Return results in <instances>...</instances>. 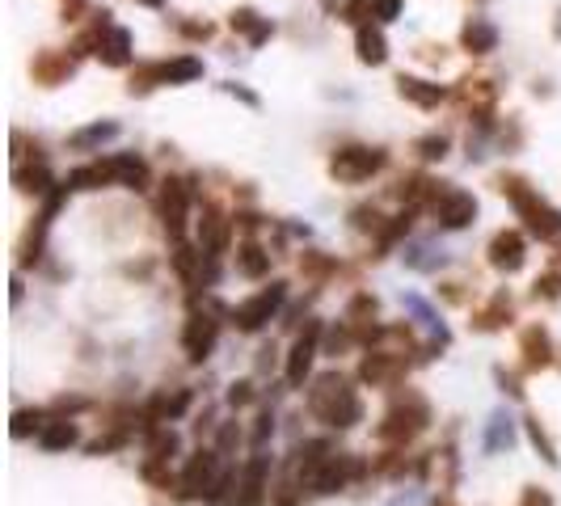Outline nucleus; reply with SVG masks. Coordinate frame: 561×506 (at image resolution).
<instances>
[{"label": "nucleus", "mask_w": 561, "mask_h": 506, "mask_svg": "<svg viewBox=\"0 0 561 506\" xmlns=\"http://www.w3.org/2000/svg\"><path fill=\"white\" fill-rule=\"evenodd\" d=\"M224 93H232V98H241L245 106H258V93H249V89H241V85H237V80H228V85H224Z\"/></svg>", "instance_id": "50"}, {"label": "nucleus", "mask_w": 561, "mask_h": 506, "mask_svg": "<svg viewBox=\"0 0 561 506\" xmlns=\"http://www.w3.org/2000/svg\"><path fill=\"white\" fill-rule=\"evenodd\" d=\"M156 211H161V224H165L169 241H182V232H186V216H190V186L182 182V177H165V182H161Z\"/></svg>", "instance_id": "6"}, {"label": "nucleus", "mask_w": 561, "mask_h": 506, "mask_svg": "<svg viewBox=\"0 0 561 506\" xmlns=\"http://www.w3.org/2000/svg\"><path fill=\"white\" fill-rule=\"evenodd\" d=\"M106 165H111V182H114V186H127V190H143V186H148V165H143L140 156L119 153V156H111Z\"/></svg>", "instance_id": "23"}, {"label": "nucleus", "mask_w": 561, "mask_h": 506, "mask_svg": "<svg viewBox=\"0 0 561 506\" xmlns=\"http://www.w3.org/2000/svg\"><path fill=\"white\" fill-rule=\"evenodd\" d=\"M448 148H451V140H448V135H439V132H430V135H422V140H414V153H418L422 161H443V156H448Z\"/></svg>", "instance_id": "34"}, {"label": "nucleus", "mask_w": 561, "mask_h": 506, "mask_svg": "<svg viewBox=\"0 0 561 506\" xmlns=\"http://www.w3.org/2000/svg\"><path fill=\"white\" fill-rule=\"evenodd\" d=\"M490 266H494L498 275H515V270H524V262H528V241H524V232L515 228H503L490 237Z\"/></svg>", "instance_id": "10"}, {"label": "nucleus", "mask_w": 561, "mask_h": 506, "mask_svg": "<svg viewBox=\"0 0 561 506\" xmlns=\"http://www.w3.org/2000/svg\"><path fill=\"white\" fill-rule=\"evenodd\" d=\"M203 77V59L198 56H177L169 64H161V85H190Z\"/></svg>", "instance_id": "27"}, {"label": "nucleus", "mask_w": 561, "mask_h": 506, "mask_svg": "<svg viewBox=\"0 0 561 506\" xmlns=\"http://www.w3.org/2000/svg\"><path fill=\"white\" fill-rule=\"evenodd\" d=\"M135 5H143V9H165V0H135Z\"/></svg>", "instance_id": "53"}, {"label": "nucleus", "mask_w": 561, "mask_h": 506, "mask_svg": "<svg viewBox=\"0 0 561 506\" xmlns=\"http://www.w3.org/2000/svg\"><path fill=\"white\" fill-rule=\"evenodd\" d=\"M401 375H406V359L393 351H380V346H372L364 354V364H359V380L372 388H393Z\"/></svg>", "instance_id": "11"}, {"label": "nucleus", "mask_w": 561, "mask_h": 506, "mask_svg": "<svg viewBox=\"0 0 561 506\" xmlns=\"http://www.w3.org/2000/svg\"><path fill=\"white\" fill-rule=\"evenodd\" d=\"M64 186L68 190H101V186H114V182H111V165H106V161H98V165L72 169Z\"/></svg>", "instance_id": "28"}, {"label": "nucleus", "mask_w": 561, "mask_h": 506, "mask_svg": "<svg viewBox=\"0 0 561 506\" xmlns=\"http://www.w3.org/2000/svg\"><path fill=\"white\" fill-rule=\"evenodd\" d=\"M430 211H435V220L443 224V228H469V224L477 220V198L469 195V190H456V186H448V190H439V198L430 203Z\"/></svg>", "instance_id": "9"}, {"label": "nucleus", "mask_w": 561, "mask_h": 506, "mask_svg": "<svg viewBox=\"0 0 561 506\" xmlns=\"http://www.w3.org/2000/svg\"><path fill=\"white\" fill-rule=\"evenodd\" d=\"M283 300H287V283H270L266 291H258V296L241 300V304H237V309H232L228 317H232V325H237L241 333H258V330L266 325V321H270V317L279 312V304H283Z\"/></svg>", "instance_id": "5"}, {"label": "nucleus", "mask_w": 561, "mask_h": 506, "mask_svg": "<svg viewBox=\"0 0 561 506\" xmlns=\"http://www.w3.org/2000/svg\"><path fill=\"white\" fill-rule=\"evenodd\" d=\"M511 443H515V422L498 409L490 427H485V451H511Z\"/></svg>", "instance_id": "32"}, {"label": "nucleus", "mask_w": 561, "mask_h": 506, "mask_svg": "<svg viewBox=\"0 0 561 506\" xmlns=\"http://www.w3.org/2000/svg\"><path fill=\"white\" fill-rule=\"evenodd\" d=\"M228 237H232V220L216 203H207V207H203V220H198V249L207 253V258H220V253L228 249Z\"/></svg>", "instance_id": "13"}, {"label": "nucleus", "mask_w": 561, "mask_h": 506, "mask_svg": "<svg viewBox=\"0 0 561 506\" xmlns=\"http://www.w3.org/2000/svg\"><path fill=\"white\" fill-rule=\"evenodd\" d=\"M30 72H34V80L38 85H47V89H56V85H64L72 72H77V56H68V51H38L34 56V64H30Z\"/></svg>", "instance_id": "16"}, {"label": "nucleus", "mask_w": 561, "mask_h": 506, "mask_svg": "<svg viewBox=\"0 0 561 506\" xmlns=\"http://www.w3.org/2000/svg\"><path fill=\"white\" fill-rule=\"evenodd\" d=\"M406 262L414 266V270H435V266H443V253L435 258V249H430V245H418L414 253H406Z\"/></svg>", "instance_id": "43"}, {"label": "nucleus", "mask_w": 561, "mask_h": 506, "mask_svg": "<svg viewBox=\"0 0 561 506\" xmlns=\"http://www.w3.org/2000/svg\"><path fill=\"white\" fill-rule=\"evenodd\" d=\"M355 342H359V338H355V330L346 325V321H342V325H333V330L325 333V354H333V359H338V354L351 351Z\"/></svg>", "instance_id": "35"}, {"label": "nucleus", "mask_w": 561, "mask_h": 506, "mask_svg": "<svg viewBox=\"0 0 561 506\" xmlns=\"http://www.w3.org/2000/svg\"><path fill=\"white\" fill-rule=\"evenodd\" d=\"M355 56H359V64L367 68H380L388 59V43H385V34H380V26H359L355 30Z\"/></svg>", "instance_id": "22"}, {"label": "nucleus", "mask_w": 561, "mask_h": 506, "mask_svg": "<svg viewBox=\"0 0 561 506\" xmlns=\"http://www.w3.org/2000/svg\"><path fill=\"white\" fill-rule=\"evenodd\" d=\"M494 380L498 385H503V393L506 396H524V388H519V380L511 372H506V367H494Z\"/></svg>", "instance_id": "47"}, {"label": "nucleus", "mask_w": 561, "mask_h": 506, "mask_svg": "<svg viewBox=\"0 0 561 506\" xmlns=\"http://www.w3.org/2000/svg\"><path fill=\"white\" fill-rule=\"evenodd\" d=\"M557 34H561V9H557Z\"/></svg>", "instance_id": "55"}, {"label": "nucleus", "mask_w": 561, "mask_h": 506, "mask_svg": "<svg viewBox=\"0 0 561 506\" xmlns=\"http://www.w3.org/2000/svg\"><path fill=\"white\" fill-rule=\"evenodd\" d=\"M59 9H64V22H77L85 13V0H59Z\"/></svg>", "instance_id": "51"}, {"label": "nucleus", "mask_w": 561, "mask_h": 506, "mask_svg": "<svg viewBox=\"0 0 561 506\" xmlns=\"http://www.w3.org/2000/svg\"><path fill=\"white\" fill-rule=\"evenodd\" d=\"M351 220H355V228H359V232H380V228H385V224H380V211H376V207H355Z\"/></svg>", "instance_id": "44"}, {"label": "nucleus", "mask_w": 561, "mask_h": 506, "mask_svg": "<svg viewBox=\"0 0 561 506\" xmlns=\"http://www.w3.org/2000/svg\"><path fill=\"white\" fill-rule=\"evenodd\" d=\"M397 93L406 101H414V106H422V111H435L439 101H448V89L435 85V80H422V77H397Z\"/></svg>", "instance_id": "18"}, {"label": "nucleus", "mask_w": 561, "mask_h": 506, "mask_svg": "<svg viewBox=\"0 0 561 506\" xmlns=\"http://www.w3.org/2000/svg\"><path fill=\"white\" fill-rule=\"evenodd\" d=\"M43 409H17L13 414V439H26L30 430H43Z\"/></svg>", "instance_id": "36"}, {"label": "nucleus", "mask_w": 561, "mask_h": 506, "mask_svg": "<svg viewBox=\"0 0 561 506\" xmlns=\"http://www.w3.org/2000/svg\"><path fill=\"white\" fill-rule=\"evenodd\" d=\"M553 270H561V241H557V253H553Z\"/></svg>", "instance_id": "54"}, {"label": "nucleus", "mask_w": 561, "mask_h": 506, "mask_svg": "<svg viewBox=\"0 0 561 506\" xmlns=\"http://www.w3.org/2000/svg\"><path fill=\"white\" fill-rule=\"evenodd\" d=\"M460 47L469 56H490V51H498V26L485 22V17H469L460 30Z\"/></svg>", "instance_id": "20"}, {"label": "nucleus", "mask_w": 561, "mask_h": 506, "mask_svg": "<svg viewBox=\"0 0 561 506\" xmlns=\"http://www.w3.org/2000/svg\"><path fill=\"white\" fill-rule=\"evenodd\" d=\"M156 85H161V64H140L132 72V85L127 89H132V93H148V89H156Z\"/></svg>", "instance_id": "39"}, {"label": "nucleus", "mask_w": 561, "mask_h": 506, "mask_svg": "<svg viewBox=\"0 0 561 506\" xmlns=\"http://www.w3.org/2000/svg\"><path fill=\"white\" fill-rule=\"evenodd\" d=\"M388 165L385 148H372V143H346L330 156V177L342 186H359V182H372L380 169Z\"/></svg>", "instance_id": "4"}, {"label": "nucleus", "mask_w": 561, "mask_h": 506, "mask_svg": "<svg viewBox=\"0 0 561 506\" xmlns=\"http://www.w3.org/2000/svg\"><path fill=\"white\" fill-rule=\"evenodd\" d=\"M494 186L511 198V207L519 211L524 228H528L536 241H557V237H561V211L553 207V203H545V198L532 190L528 177H524V174H498Z\"/></svg>", "instance_id": "2"}, {"label": "nucleus", "mask_w": 561, "mask_h": 506, "mask_svg": "<svg viewBox=\"0 0 561 506\" xmlns=\"http://www.w3.org/2000/svg\"><path fill=\"white\" fill-rule=\"evenodd\" d=\"M77 439H80V430L72 418H56L38 430V448L43 451H68V448H77Z\"/></svg>", "instance_id": "26"}, {"label": "nucleus", "mask_w": 561, "mask_h": 506, "mask_svg": "<svg viewBox=\"0 0 561 506\" xmlns=\"http://www.w3.org/2000/svg\"><path fill=\"white\" fill-rule=\"evenodd\" d=\"M519 354H524V372H545V367H553L557 346H553L545 325H528V330L519 333Z\"/></svg>", "instance_id": "15"}, {"label": "nucleus", "mask_w": 561, "mask_h": 506, "mask_svg": "<svg viewBox=\"0 0 561 506\" xmlns=\"http://www.w3.org/2000/svg\"><path fill=\"white\" fill-rule=\"evenodd\" d=\"M216 338H220V321H216V312H203V309L190 312L186 330H182V346H186L190 364H203V359L211 354V346H216Z\"/></svg>", "instance_id": "7"}, {"label": "nucleus", "mask_w": 561, "mask_h": 506, "mask_svg": "<svg viewBox=\"0 0 561 506\" xmlns=\"http://www.w3.org/2000/svg\"><path fill=\"white\" fill-rule=\"evenodd\" d=\"M177 30L186 34V38H203V43H207L211 34H216V30H211V26H207V22H203V26H198V22H182V26H177Z\"/></svg>", "instance_id": "48"}, {"label": "nucleus", "mask_w": 561, "mask_h": 506, "mask_svg": "<svg viewBox=\"0 0 561 506\" xmlns=\"http://www.w3.org/2000/svg\"><path fill=\"white\" fill-rule=\"evenodd\" d=\"M406 309H409V312H414V317H418V321H422V325H427V330H430V333H435V338H439V346H448V342H451V333H448V325H443V321H439V317H435V309H430L427 300H418V296H406Z\"/></svg>", "instance_id": "33"}, {"label": "nucleus", "mask_w": 561, "mask_h": 506, "mask_svg": "<svg viewBox=\"0 0 561 506\" xmlns=\"http://www.w3.org/2000/svg\"><path fill=\"white\" fill-rule=\"evenodd\" d=\"M98 59L106 68H127L132 64V30L111 26V30L101 34V43H98Z\"/></svg>", "instance_id": "21"}, {"label": "nucleus", "mask_w": 561, "mask_h": 506, "mask_svg": "<svg viewBox=\"0 0 561 506\" xmlns=\"http://www.w3.org/2000/svg\"><path fill=\"white\" fill-rule=\"evenodd\" d=\"M427 427H430V406H427V396L406 393L393 409H388L385 418H380V427H376V439L388 443V448H406V443H409V439H418V435H422Z\"/></svg>", "instance_id": "3"}, {"label": "nucleus", "mask_w": 561, "mask_h": 506, "mask_svg": "<svg viewBox=\"0 0 561 506\" xmlns=\"http://www.w3.org/2000/svg\"><path fill=\"white\" fill-rule=\"evenodd\" d=\"M367 17L372 22H397L401 17V0H367Z\"/></svg>", "instance_id": "42"}, {"label": "nucleus", "mask_w": 561, "mask_h": 506, "mask_svg": "<svg viewBox=\"0 0 561 506\" xmlns=\"http://www.w3.org/2000/svg\"><path fill=\"white\" fill-rule=\"evenodd\" d=\"M249 401H253V385H249V380H237V385L228 388V406L241 409V406H249Z\"/></svg>", "instance_id": "45"}, {"label": "nucleus", "mask_w": 561, "mask_h": 506, "mask_svg": "<svg viewBox=\"0 0 561 506\" xmlns=\"http://www.w3.org/2000/svg\"><path fill=\"white\" fill-rule=\"evenodd\" d=\"M511 317H515V304H511V296H506V291H494V296H490L482 309L473 312V330L477 333H498L503 325H511Z\"/></svg>", "instance_id": "17"}, {"label": "nucleus", "mask_w": 561, "mask_h": 506, "mask_svg": "<svg viewBox=\"0 0 561 506\" xmlns=\"http://www.w3.org/2000/svg\"><path fill=\"white\" fill-rule=\"evenodd\" d=\"M114 135H119V122L114 119L89 122V127H80V132L68 135V148H72V153H93V148H101V143H111Z\"/></svg>", "instance_id": "25"}, {"label": "nucleus", "mask_w": 561, "mask_h": 506, "mask_svg": "<svg viewBox=\"0 0 561 506\" xmlns=\"http://www.w3.org/2000/svg\"><path fill=\"white\" fill-rule=\"evenodd\" d=\"M524 430H528V443L540 451V460L549 464V469H557V464H561V456H557V448H553L549 430L540 427V418H536V414H528V418H524Z\"/></svg>", "instance_id": "31"}, {"label": "nucleus", "mask_w": 561, "mask_h": 506, "mask_svg": "<svg viewBox=\"0 0 561 506\" xmlns=\"http://www.w3.org/2000/svg\"><path fill=\"white\" fill-rule=\"evenodd\" d=\"M270 430H275V422H270V414H258V427H253V443H266V435H270Z\"/></svg>", "instance_id": "49"}, {"label": "nucleus", "mask_w": 561, "mask_h": 506, "mask_svg": "<svg viewBox=\"0 0 561 506\" xmlns=\"http://www.w3.org/2000/svg\"><path fill=\"white\" fill-rule=\"evenodd\" d=\"M317 342H321V321H309L304 325V333H300L296 342H291V351H287V385L291 388H304V380H309L312 372V359H317Z\"/></svg>", "instance_id": "8"}, {"label": "nucleus", "mask_w": 561, "mask_h": 506, "mask_svg": "<svg viewBox=\"0 0 561 506\" xmlns=\"http://www.w3.org/2000/svg\"><path fill=\"white\" fill-rule=\"evenodd\" d=\"M143 481L148 485H161V490H169V481H174V473H169V460H143Z\"/></svg>", "instance_id": "41"}, {"label": "nucleus", "mask_w": 561, "mask_h": 506, "mask_svg": "<svg viewBox=\"0 0 561 506\" xmlns=\"http://www.w3.org/2000/svg\"><path fill=\"white\" fill-rule=\"evenodd\" d=\"M532 296L536 300H561V270H549L532 283Z\"/></svg>", "instance_id": "40"}, {"label": "nucleus", "mask_w": 561, "mask_h": 506, "mask_svg": "<svg viewBox=\"0 0 561 506\" xmlns=\"http://www.w3.org/2000/svg\"><path fill=\"white\" fill-rule=\"evenodd\" d=\"M456 93H460L464 106H473V114H490V106L498 98V85L490 77H464Z\"/></svg>", "instance_id": "24"}, {"label": "nucleus", "mask_w": 561, "mask_h": 506, "mask_svg": "<svg viewBox=\"0 0 561 506\" xmlns=\"http://www.w3.org/2000/svg\"><path fill=\"white\" fill-rule=\"evenodd\" d=\"M266 469H270V460L266 456H253L249 464H245V473L232 481V494H228V506H262L266 502Z\"/></svg>", "instance_id": "12"}, {"label": "nucleus", "mask_w": 561, "mask_h": 506, "mask_svg": "<svg viewBox=\"0 0 561 506\" xmlns=\"http://www.w3.org/2000/svg\"><path fill=\"white\" fill-rule=\"evenodd\" d=\"M237 270H241L245 279H262L266 270H270V253L258 241H245L241 249H237Z\"/></svg>", "instance_id": "29"}, {"label": "nucleus", "mask_w": 561, "mask_h": 506, "mask_svg": "<svg viewBox=\"0 0 561 506\" xmlns=\"http://www.w3.org/2000/svg\"><path fill=\"white\" fill-rule=\"evenodd\" d=\"M309 409H312V418H321L330 430H351L355 422H364V401L355 396L351 380L342 372H325L312 380Z\"/></svg>", "instance_id": "1"}, {"label": "nucleus", "mask_w": 561, "mask_h": 506, "mask_svg": "<svg viewBox=\"0 0 561 506\" xmlns=\"http://www.w3.org/2000/svg\"><path fill=\"white\" fill-rule=\"evenodd\" d=\"M430 506H460V502H456V498H451V494H439V498H435V502H430Z\"/></svg>", "instance_id": "52"}, {"label": "nucleus", "mask_w": 561, "mask_h": 506, "mask_svg": "<svg viewBox=\"0 0 561 506\" xmlns=\"http://www.w3.org/2000/svg\"><path fill=\"white\" fill-rule=\"evenodd\" d=\"M300 270H304L309 279H325V275H333V270H338V262H333V258H325V253H304V258H300Z\"/></svg>", "instance_id": "37"}, {"label": "nucleus", "mask_w": 561, "mask_h": 506, "mask_svg": "<svg viewBox=\"0 0 561 506\" xmlns=\"http://www.w3.org/2000/svg\"><path fill=\"white\" fill-rule=\"evenodd\" d=\"M13 186L22 190V195H51L56 190V182H51V174H47L43 165H30V169H13Z\"/></svg>", "instance_id": "30"}, {"label": "nucleus", "mask_w": 561, "mask_h": 506, "mask_svg": "<svg viewBox=\"0 0 561 506\" xmlns=\"http://www.w3.org/2000/svg\"><path fill=\"white\" fill-rule=\"evenodd\" d=\"M519 506H553V498H549V490L528 485V490H524V498H519Z\"/></svg>", "instance_id": "46"}, {"label": "nucleus", "mask_w": 561, "mask_h": 506, "mask_svg": "<svg viewBox=\"0 0 561 506\" xmlns=\"http://www.w3.org/2000/svg\"><path fill=\"white\" fill-rule=\"evenodd\" d=\"M228 26L237 34H245L249 38V47H262V43H270V34H275V22L270 17H262L258 9H249V5H241V9H232V17H228Z\"/></svg>", "instance_id": "19"}, {"label": "nucleus", "mask_w": 561, "mask_h": 506, "mask_svg": "<svg viewBox=\"0 0 561 506\" xmlns=\"http://www.w3.org/2000/svg\"><path fill=\"white\" fill-rule=\"evenodd\" d=\"M177 451V435L174 430H153V443H148V460H169Z\"/></svg>", "instance_id": "38"}, {"label": "nucleus", "mask_w": 561, "mask_h": 506, "mask_svg": "<svg viewBox=\"0 0 561 506\" xmlns=\"http://www.w3.org/2000/svg\"><path fill=\"white\" fill-rule=\"evenodd\" d=\"M355 477H364V464L355 460V456L333 451L330 460H325V469L317 473V481H312V490H317V494H338V490H346Z\"/></svg>", "instance_id": "14"}]
</instances>
